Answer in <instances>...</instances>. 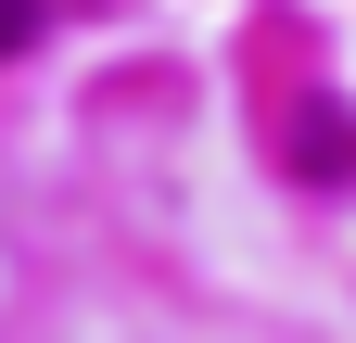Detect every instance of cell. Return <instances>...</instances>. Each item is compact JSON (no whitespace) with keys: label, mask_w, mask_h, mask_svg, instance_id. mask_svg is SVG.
Masks as SVG:
<instances>
[{"label":"cell","mask_w":356,"mask_h":343,"mask_svg":"<svg viewBox=\"0 0 356 343\" xmlns=\"http://www.w3.org/2000/svg\"><path fill=\"white\" fill-rule=\"evenodd\" d=\"M26 26H38V0H0V64L26 51Z\"/></svg>","instance_id":"6da1fadb"}]
</instances>
